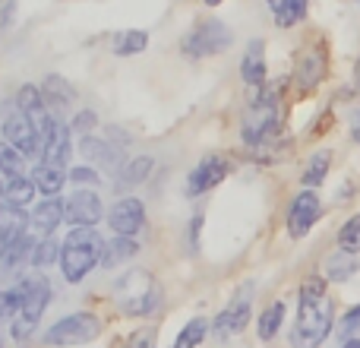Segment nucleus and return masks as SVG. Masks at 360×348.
<instances>
[{"label":"nucleus","instance_id":"f257e3e1","mask_svg":"<svg viewBox=\"0 0 360 348\" xmlns=\"http://www.w3.org/2000/svg\"><path fill=\"white\" fill-rule=\"evenodd\" d=\"M329 282L326 275H310L300 285L297 298V320L291 330V345L294 348H319L335 330V301L329 294Z\"/></svg>","mask_w":360,"mask_h":348},{"label":"nucleus","instance_id":"f03ea898","mask_svg":"<svg viewBox=\"0 0 360 348\" xmlns=\"http://www.w3.org/2000/svg\"><path fill=\"white\" fill-rule=\"evenodd\" d=\"M101 250H105V241L98 237L95 228H73L63 241L60 250V273L70 285L82 282L95 266L101 263Z\"/></svg>","mask_w":360,"mask_h":348},{"label":"nucleus","instance_id":"7ed1b4c3","mask_svg":"<svg viewBox=\"0 0 360 348\" xmlns=\"http://www.w3.org/2000/svg\"><path fill=\"white\" fill-rule=\"evenodd\" d=\"M114 301H117L120 313H127V317H149L162 304V285L146 269H130L114 285Z\"/></svg>","mask_w":360,"mask_h":348},{"label":"nucleus","instance_id":"20e7f679","mask_svg":"<svg viewBox=\"0 0 360 348\" xmlns=\"http://www.w3.org/2000/svg\"><path fill=\"white\" fill-rule=\"evenodd\" d=\"M22 313H19V320H13V326H10V336L16 339V342H29L32 339V333H35V326H38V320L44 317V311H48V304H51V282H48V275H41V273H35L32 279H25L22 282Z\"/></svg>","mask_w":360,"mask_h":348},{"label":"nucleus","instance_id":"39448f33","mask_svg":"<svg viewBox=\"0 0 360 348\" xmlns=\"http://www.w3.org/2000/svg\"><path fill=\"white\" fill-rule=\"evenodd\" d=\"M281 124V111H278V101L272 95H253L247 108V118H243V127H240V137L247 146H262L275 137Z\"/></svg>","mask_w":360,"mask_h":348},{"label":"nucleus","instance_id":"423d86ee","mask_svg":"<svg viewBox=\"0 0 360 348\" xmlns=\"http://www.w3.org/2000/svg\"><path fill=\"white\" fill-rule=\"evenodd\" d=\"M231 42H234V35H231V29L221 23V19H199V23L184 35V44H180V48H184L186 57L199 61V57H212V54L228 51Z\"/></svg>","mask_w":360,"mask_h":348},{"label":"nucleus","instance_id":"0eeeda50","mask_svg":"<svg viewBox=\"0 0 360 348\" xmlns=\"http://www.w3.org/2000/svg\"><path fill=\"white\" fill-rule=\"evenodd\" d=\"M101 333V320L95 313H70V317L57 320L51 330H44V345L67 348V345H86Z\"/></svg>","mask_w":360,"mask_h":348},{"label":"nucleus","instance_id":"6e6552de","mask_svg":"<svg viewBox=\"0 0 360 348\" xmlns=\"http://www.w3.org/2000/svg\"><path fill=\"white\" fill-rule=\"evenodd\" d=\"M4 137L10 146H16L25 159H41V137H38V127L32 120V114H25L22 108L6 114L4 120Z\"/></svg>","mask_w":360,"mask_h":348},{"label":"nucleus","instance_id":"1a4fd4ad","mask_svg":"<svg viewBox=\"0 0 360 348\" xmlns=\"http://www.w3.org/2000/svg\"><path fill=\"white\" fill-rule=\"evenodd\" d=\"M323 216V199H319L316 190L304 187L297 197L288 206V235L291 237H307L313 231V225Z\"/></svg>","mask_w":360,"mask_h":348},{"label":"nucleus","instance_id":"9d476101","mask_svg":"<svg viewBox=\"0 0 360 348\" xmlns=\"http://www.w3.org/2000/svg\"><path fill=\"white\" fill-rule=\"evenodd\" d=\"M101 216H105V209H101V197L95 190H76L63 203V222L73 228H95Z\"/></svg>","mask_w":360,"mask_h":348},{"label":"nucleus","instance_id":"9b49d317","mask_svg":"<svg viewBox=\"0 0 360 348\" xmlns=\"http://www.w3.org/2000/svg\"><path fill=\"white\" fill-rule=\"evenodd\" d=\"M250 298H253V294H250V285L240 288V294H237V298L231 301V304L215 317V323H212V333H215L218 339L237 336V333L247 330V323H250Z\"/></svg>","mask_w":360,"mask_h":348},{"label":"nucleus","instance_id":"f8f14e48","mask_svg":"<svg viewBox=\"0 0 360 348\" xmlns=\"http://www.w3.org/2000/svg\"><path fill=\"white\" fill-rule=\"evenodd\" d=\"M228 178V159L224 156H205L186 178V197H202L212 187H218Z\"/></svg>","mask_w":360,"mask_h":348},{"label":"nucleus","instance_id":"ddd939ff","mask_svg":"<svg viewBox=\"0 0 360 348\" xmlns=\"http://www.w3.org/2000/svg\"><path fill=\"white\" fill-rule=\"evenodd\" d=\"M108 225L114 228V235H127V237L139 235L146 225V206L139 203L136 197L117 199V203L108 209Z\"/></svg>","mask_w":360,"mask_h":348},{"label":"nucleus","instance_id":"4468645a","mask_svg":"<svg viewBox=\"0 0 360 348\" xmlns=\"http://www.w3.org/2000/svg\"><path fill=\"white\" fill-rule=\"evenodd\" d=\"M79 152L95 162L98 168H105L108 174H120L127 168V159H124V149L117 143H108V139H98V137H82L79 139Z\"/></svg>","mask_w":360,"mask_h":348},{"label":"nucleus","instance_id":"2eb2a0df","mask_svg":"<svg viewBox=\"0 0 360 348\" xmlns=\"http://www.w3.org/2000/svg\"><path fill=\"white\" fill-rule=\"evenodd\" d=\"M240 80L247 82V86H256V89L266 82V42H262V38H253V42L247 44V51H243Z\"/></svg>","mask_w":360,"mask_h":348},{"label":"nucleus","instance_id":"dca6fc26","mask_svg":"<svg viewBox=\"0 0 360 348\" xmlns=\"http://www.w3.org/2000/svg\"><path fill=\"white\" fill-rule=\"evenodd\" d=\"M63 222V203L57 197H51V199H44V203H38L35 206V212L29 216V225H32V231L35 235H41V237H51L54 235V228Z\"/></svg>","mask_w":360,"mask_h":348},{"label":"nucleus","instance_id":"f3484780","mask_svg":"<svg viewBox=\"0 0 360 348\" xmlns=\"http://www.w3.org/2000/svg\"><path fill=\"white\" fill-rule=\"evenodd\" d=\"M139 254V241L136 237H127V235H114L111 241H105V250H101V266L114 269L120 263L133 260Z\"/></svg>","mask_w":360,"mask_h":348},{"label":"nucleus","instance_id":"a211bd4d","mask_svg":"<svg viewBox=\"0 0 360 348\" xmlns=\"http://www.w3.org/2000/svg\"><path fill=\"white\" fill-rule=\"evenodd\" d=\"M266 6L272 10L275 25L291 29V25H297V23H304V19H307L310 0H266Z\"/></svg>","mask_w":360,"mask_h":348},{"label":"nucleus","instance_id":"6ab92c4d","mask_svg":"<svg viewBox=\"0 0 360 348\" xmlns=\"http://www.w3.org/2000/svg\"><path fill=\"white\" fill-rule=\"evenodd\" d=\"M35 244H38V241H35L32 235H25V231H22V235H16V237H13V241L4 247V254H0V266H4V269L22 266L25 260H32V250H35Z\"/></svg>","mask_w":360,"mask_h":348},{"label":"nucleus","instance_id":"aec40b11","mask_svg":"<svg viewBox=\"0 0 360 348\" xmlns=\"http://www.w3.org/2000/svg\"><path fill=\"white\" fill-rule=\"evenodd\" d=\"M41 95H44V105H51L54 111H63V108H70V101H73L76 92L63 76H44Z\"/></svg>","mask_w":360,"mask_h":348},{"label":"nucleus","instance_id":"412c9836","mask_svg":"<svg viewBox=\"0 0 360 348\" xmlns=\"http://www.w3.org/2000/svg\"><path fill=\"white\" fill-rule=\"evenodd\" d=\"M152 168H155V162H152L149 156H139V159H133V162H127V168L117 174V180H114V190L127 193L130 187L143 184V180L152 174Z\"/></svg>","mask_w":360,"mask_h":348},{"label":"nucleus","instance_id":"4be33fe9","mask_svg":"<svg viewBox=\"0 0 360 348\" xmlns=\"http://www.w3.org/2000/svg\"><path fill=\"white\" fill-rule=\"evenodd\" d=\"M70 178V171L67 168H60V165H48V162H41L35 168V174H32V180H35V187L44 193V197H57L60 193V187H63V180Z\"/></svg>","mask_w":360,"mask_h":348},{"label":"nucleus","instance_id":"5701e85b","mask_svg":"<svg viewBox=\"0 0 360 348\" xmlns=\"http://www.w3.org/2000/svg\"><path fill=\"white\" fill-rule=\"evenodd\" d=\"M70 130H73L70 124H60V120H57V130H54V137H51L48 149H44L41 162L67 168V162H70Z\"/></svg>","mask_w":360,"mask_h":348},{"label":"nucleus","instance_id":"b1692460","mask_svg":"<svg viewBox=\"0 0 360 348\" xmlns=\"http://www.w3.org/2000/svg\"><path fill=\"white\" fill-rule=\"evenodd\" d=\"M323 76H326V54H323L319 48L307 51L304 61H300V67H297L300 86H304V89H313V86H319V80H323Z\"/></svg>","mask_w":360,"mask_h":348},{"label":"nucleus","instance_id":"393cba45","mask_svg":"<svg viewBox=\"0 0 360 348\" xmlns=\"http://www.w3.org/2000/svg\"><path fill=\"white\" fill-rule=\"evenodd\" d=\"M149 48V32H139V29H124L111 38V51L120 57H130V54H143Z\"/></svg>","mask_w":360,"mask_h":348},{"label":"nucleus","instance_id":"a878e982","mask_svg":"<svg viewBox=\"0 0 360 348\" xmlns=\"http://www.w3.org/2000/svg\"><path fill=\"white\" fill-rule=\"evenodd\" d=\"M360 269V260L354 254H345V250H338V254H332L329 260H326V282H348L351 275H354Z\"/></svg>","mask_w":360,"mask_h":348},{"label":"nucleus","instance_id":"bb28decb","mask_svg":"<svg viewBox=\"0 0 360 348\" xmlns=\"http://www.w3.org/2000/svg\"><path fill=\"white\" fill-rule=\"evenodd\" d=\"M281 323H285V301H272V304L259 313V320H256V333H259L262 342H272V339L278 336Z\"/></svg>","mask_w":360,"mask_h":348},{"label":"nucleus","instance_id":"cd10ccee","mask_svg":"<svg viewBox=\"0 0 360 348\" xmlns=\"http://www.w3.org/2000/svg\"><path fill=\"white\" fill-rule=\"evenodd\" d=\"M329 168H332V149H319L310 156V162H307V171L300 174V180H304V187H319L326 178H329Z\"/></svg>","mask_w":360,"mask_h":348},{"label":"nucleus","instance_id":"c85d7f7f","mask_svg":"<svg viewBox=\"0 0 360 348\" xmlns=\"http://www.w3.org/2000/svg\"><path fill=\"white\" fill-rule=\"evenodd\" d=\"M35 193H38V187H35V180H32V178H13L10 184H6L4 199H6V206L25 209V206L35 199Z\"/></svg>","mask_w":360,"mask_h":348},{"label":"nucleus","instance_id":"c756f323","mask_svg":"<svg viewBox=\"0 0 360 348\" xmlns=\"http://www.w3.org/2000/svg\"><path fill=\"white\" fill-rule=\"evenodd\" d=\"M60 250H63L60 241H54V237H41V241L35 244V250H32L29 263L35 269H48L51 263H60Z\"/></svg>","mask_w":360,"mask_h":348},{"label":"nucleus","instance_id":"7c9ffc66","mask_svg":"<svg viewBox=\"0 0 360 348\" xmlns=\"http://www.w3.org/2000/svg\"><path fill=\"white\" fill-rule=\"evenodd\" d=\"M338 250L360 256V212H354V216L338 228Z\"/></svg>","mask_w":360,"mask_h":348},{"label":"nucleus","instance_id":"2f4dec72","mask_svg":"<svg viewBox=\"0 0 360 348\" xmlns=\"http://www.w3.org/2000/svg\"><path fill=\"white\" fill-rule=\"evenodd\" d=\"M205 333H209V320H205V317H193L190 323L180 330L174 348H196L205 339Z\"/></svg>","mask_w":360,"mask_h":348},{"label":"nucleus","instance_id":"473e14b6","mask_svg":"<svg viewBox=\"0 0 360 348\" xmlns=\"http://www.w3.org/2000/svg\"><path fill=\"white\" fill-rule=\"evenodd\" d=\"M22 168H25V156L10 143H0V171L6 178H22Z\"/></svg>","mask_w":360,"mask_h":348},{"label":"nucleus","instance_id":"72a5a7b5","mask_svg":"<svg viewBox=\"0 0 360 348\" xmlns=\"http://www.w3.org/2000/svg\"><path fill=\"white\" fill-rule=\"evenodd\" d=\"M22 285L19 288H4V292H0V323H4V320H13L16 317V313H22Z\"/></svg>","mask_w":360,"mask_h":348},{"label":"nucleus","instance_id":"f704fd0d","mask_svg":"<svg viewBox=\"0 0 360 348\" xmlns=\"http://www.w3.org/2000/svg\"><path fill=\"white\" fill-rule=\"evenodd\" d=\"M16 108H22L25 114H35V111H44V95H41V89L38 86H19V92H16Z\"/></svg>","mask_w":360,"mask_h":348},{"label":"nucleus","instance_id":"c9c22d12","mask_svg":"<svg viewBox=\"0 0 360 348\" xmlns=\"http://www.w3.org/2000/svg\"><path fill=\"white\" fill-rule=\"evenodd\" d=\"M335 330H338V336L342 339H354V333L360 330V304H354L342 320H338Z\"/></svg>","mask_w":360,"mask_h":348},{"label":"nucleus","instance_id":"e433bc0d","mask_svg":"<svg viewBox=\"0 0 360 348\" xmlns=\"http://www.w3.org/2000/svg\"><path fill=\"white\" fill-rule=\"evenodd\" d=\"M70 180L73 184H98V171L89 168V165H82V168H70Z\"/></svg>","mask_w":360,"mask_h":348},{"label":"nucleus","instance_id":"4c0bfd02","mask_svg":"<svg viewBox=\"0 0 360 348\" xmlns=\"http://www.w3.org/2000/svg\"><path fill=\"white\" fill-rule=\"evenodd\" d=\"M95 120H98V114H95V111H79L73 120H70V127H73V130H82V133H86L89 127H95Z\"/></svg>","mask_w":360,"mask_h":348},{"label":"nucleus","instance_id":"58836bf2","mask_svg":"<svg viewBox=\"0 0 360 348\" xmlns=\"http://www.w3.org/2000/svg\"><path fill=\"white\" fill-rule=\"evenodd\" d=\"M130 348H155V333H152V330H139L136 336L130 339Z\"/></svg>","mask_w":360,"mask_h":348},{"label":"nucleus","instance_id":"ea45409f","mask_svg":"<svg viewBox=\"0 0 360 348\" xmlns=\"http://www.w3.org/2000/svg\"><path fill=\"white\" fill-rule=\"evenodd\" d=\"M13 10H16V0H4V10H0V25L13 23Z\"/></svg>","mask_w":360,"mask_h":348},{"label":"nucleus","instance_id":"a19ab883","mask_svg":"<svg viewBox=\"0 0 360 348\" xmlns=\"http://www.w3.org/2000/svg\"><path fill=\"white\" fill-rule=\"evenodd\" d=\"M351 143H357L360 146V108H357V111L354 114H351Z\"/></svg>","mask_w":360,"mask_h":348},{"label":"nucleus","instance_id":"79ce46f5","mask_svg":"<svg viewBox=\"0 0 360 348\" xmlns=\"http://www.w3.org/2000/svg\"><path fill=\"white\" fill-rule=\"evenodd\" d=\"M342 348H360V339H357V336H354V339H345Z\"/></svg>","mask_w":360,"mask_h":348},{"label":"nucleus","instance_id":"37998d69","mask_svg":"<svg viewBox=\"0 0 360 348\" xmlns=\"http://www.w3.org/2000/svg\"><path fill=\"white\" fill-rule=\"evenodd\" d=\"M218 4H221V0H205V6H218Z\"/></svg>","mask_w":360,"mask_h":348},{"label":"nucleus","instance_id":"c03bdc74","mask_svg":"<svg viewBox=\"0 0 360 348\" xmlns=\"http://www.w3.org/2000/svg\"><path fill=\"white\" fill-rule=\"evenodd\" d=\"M4 193H6V187H4V184H0V199H4Z\"/></svg>","mask_w":360,"mask_h":348},{"label":"nucleus","instance_id":"a18cd8bd","mask_svg":"<svg viewBox=\"0 0 360 348\" xmlns=\"http://www.w3.org/2000/svg\"><path fill=\"white\" fill-rule=\"evenodd\" d=\"M357 82H360V57H357Z\"/></svg>","mask_w":360,"mask_h":348},{"label":"nucleus","instance_id":"49530a36","mask_svg":"<svg viewBox=\"0 0 360 348\" xmlns=\"http://www.w3.org/2000/svg\"><path fill=\"white\" fill-rule=\"evenodd\" d=\"M0 348H4V336H0Z\"/></svg>","mask_w":360,"mask_h":348}]
</instances>
